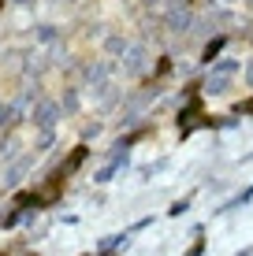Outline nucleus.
<instances>
[{
  "label": "nucleus",
  "instance_id": "obj_1",
  "mask_svg": "<svg viewBox=\"0 0 253 256\" xmlns=\"http://www.w3.org/2000/svg\"><path fill=\"white\" fill-rule=\"evenodd\" d=\"M56 116H60V108H56V104H52V100H41V104H38V112H34V122L49 130L52 122H56Z\"/></svg>",
  "mask_w": 253,
  "mask_h": 256
},
{
  "label": "nucleus",
  "instance_id": "obj_2",
  "mask_svg": "<svg viewBox=\"0 0 253 256\" xmlns=\"http://www.w3.org/2000/svg\"><path fill=\"white\" fill-rule=\"evenodd\" d=\"M168 26H171V30H186V26H190V12H186V4H171V12H168Z\"/></svg>",
  "mask_w": 253,
  "mask_h": 256
},
{
  "label": "nucleus",
  "instance_id": "obj_3",
  "mask_svg": "<svg viewBox=\"0 0 253 256\" xmlns=\"http://www.w3.org/2000/svg\"><path fill=\"white\" fill-rule=\"evenodd\" d=\"M127 70L130 74H142L145 70V52L142 48H127Z\"/></svg>",
  "mask_w": 253,
  "mask_h": 256
},
{
  "label": "nucleus",
  "instance_id": "obj_4",
  "mask_svg": "<svg viewBox=\"0 0 253 256\" xmlns=\"http://www.w3.org/2000/svg\"><path fill=\"white\" fill-rule=\"evenodd\" d=\"M227 86H231V74H216V70H212V78H208V90H212V93H227Z\"/></svg>",
  "mask_w": 253,
  "mask_h": 256
},
{
  "label": "nucleus",
  "instance_id": "obj_5",
  "mask_svg": "<svg viewBox=\"0 0 253 256\" xmlns=\"http://www.w3.org/2000/svg\"><path fill=\"white\" fill-rule=\"evenodd\" d=\"M104 74H108V67H104V64H93V67H86V78H90V82H101Z\"/></svg>",
  "mask_w": 253,
  "mask_h": 256
},
{
  "label": "nucleus",
  "instance_id": "obj_6",
  "mask_svg": "<svg viewBox=\"0 0 253 256\" xmlns=\"http://www.w3.org/2000/svg\"><path fill=\"white\" fill-rule=\"evenodd\" d=\"M212 70H216V74H234V70H238V64H234V60H220Z\"/></svg>",
  "mask_w": 253,
  "mask_h": 256
},
{
  "label": "nucleus",
  "instance_id": "obj_7",
  "mask_svg": "<svg viewBox=\"0 0 253 256\" xmlns=\"http://www.w3.org/2000/svg\"><path fill=\"white\" fill-rule=\"evenodd\" d=\"M108 52H127V41L123 38H108Z\"/></svg>",
  "mask_w": 253,
  "mask_h": 256
},
{
  "label": "nucleus",
  "instance_id": "obj_8",
  "mask_svg": "<svg viewBox=\"0 0 253 256\" xmlns=\"http://www.w3.org/2000/svg\"><path fill=\"white\" fill-rule=\"evenodd\" d=\"M246 86L253 90V64H249V70H246Z\"/></svg>",
  "mask_w": 253,
  "mask_h": 256
},
{
  "label": "nucleus",
  "instance_id": "obj_9",
  "mask_svg": "<svg viewBox=\"0 0 253 256\" xmlns=\"http://www.w3.org/2000/svg\"><path fill=\"white\" fill-rule=\"evenodd\" d=\"M8 119V108H4V104H0V122H4Z\"/></svg>",
  "mask_w": 253,
  "mask_h": 256
},
{
  "label": "nucleus",
  "instance_id": "obj_10",
  "mask_svg": "<svg viewBox=\"0 0 253 256\" xmlns=\"http://www.w3.org/2000/svg\"><path fill=\"white\" fill-rule=\"evenodd\" d=\"M15 4H30V0H15Z\"/></svg>",
  "mask_w": 253,
  "mask_h": 256
}]
</instances>
